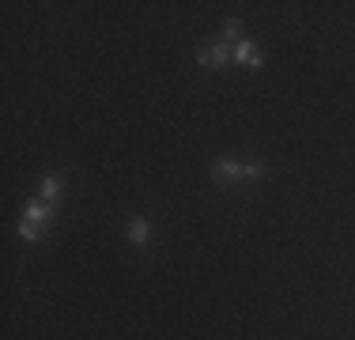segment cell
Segmentation results:
<instances>
[{
	"mask_svg": "<svg viewBox=\"0 0 355 340\" xmlns=\"http://www.w3.org/2000/svg\"><path fill=\"white\" fill-rule=\"evenodd\" d=\"M61 197V178H46L42 182V201H57Z\"/></svg>",
	"mask_w": 355,
	"mask_h": 340,
	"instance_id": "8992f818",
	"label": "cell"
},
{
	"mask_svg": "<svg viewBox=\"0 0 355 340\" xmlns=\"http://www.w3.org/2000/svg\"><path fill=\"white\" fill-rule=\"evenodd\" d=\"M234 57V46L227 38H219L216 46H200L197 49V61L205 65V68H227V61Z\"/></svg>",
	"mask_w": 355,
	"mask_h": 340,
	"instance_id": "7a4b0ae2",
	"label": "cell"
},
{
	"mask_svg": "<svg viewBox=\"0 0 355 340\" xmlns=\"http://www.w3.org/2000/svg\"><path fill=\"white\" fill-rule=\"evenodd\" d=\"M129 238H132L137 246H144V242H148V238H151V227H148V219H132V223H129Z\"/></svg>",
	"mask_w": 355,
	"mask_h": 340,
	"instance_id": "5b68a950",
	"label": "cell"
},
{
	"mask_svg": "<svg viewBox=\"0 0 355 340\" xmlns=\"http://www.w3.org/2000/svg\"><path fill=\"white\" fill-rule=\"evenodd\" d=\"M223 34H227V42L234 46V38L242 34V23H239V19H231V23H227V31H223Z\"/></svg>",
	"mask_w": 355,
	"mask_h": 340,
	"instance_id": "52a82bcc",
	"label": "cell"
},
{
	"mask_svg": "<svg viewBox=\"0 0 355 340\" xmlns=\"http://www.w3.org/2000/svg\"><path fill=\"white\" fill-rule=\"evenodd\" d=\"M23 219L35 227H49V219H53V208H49V201H31L27 208H23Z\"/></svg>",
	"mask_w": 355,
	"mask_h": 340,
	"instance_id": "3957f363",
	"label": "cell"
},
{
	"mask_svg": "<svg viewBox=\"0 0 355 340\" xmlns=\"http://www.w3.org/2000/svg\"><path fill=\"white\" fill-rule=\"evenodd\" d=\"M234 61L246 65V68H257L261 65V49L253 46V42H239V46H234Z\"/></svg>",
	"mask_w": 355,
	"mask_h": 340,
	"instance_id": "277c9868",
	"label": "cell"
},
{
	"mask_svg": "<svg viewBox=\"0 0 355 340\" xmlns=\"http://www.w3.org/2000/svg\"><path fill=\"white\" fill-rule=\"evenodd\" d=\"M216 182H239V178H265V167L261 163H242V159H216L212 167Z\"/></svg>",
	"mask_w": 355,
	"mask_h": 340,
	"instance_id": "6da1fadb",
	"label": "cell"
}]
</instances>
